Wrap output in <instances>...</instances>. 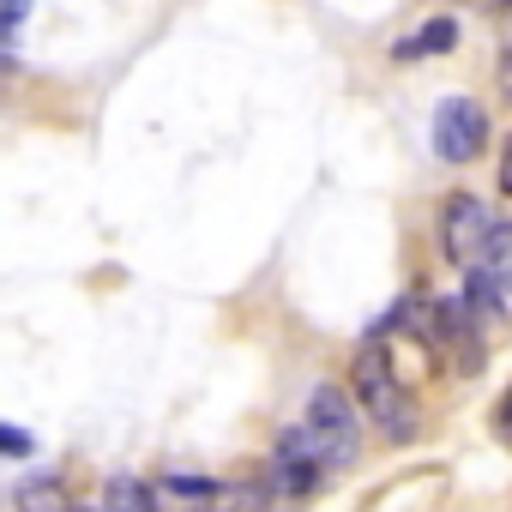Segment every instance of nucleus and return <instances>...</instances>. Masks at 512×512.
I'll list each match as a JSON object with an SVG mask.
<instances>
[{"mask_svg":"<svg viewBox=\"0 0 512 512\" xmlns=\"http://www.w3.org/2000/svg\"><path fill=\"white\" fill-rule=\"evenodd\" d=\"M350 386H356L362 410H368L392 440H410V434H416V404H410V392H404V380H398V368H392V356H386V338H368V344L356 350Z\"/></svg>","mask_w":512,"mask_h":512,"instance_id":"nucleus-1","label":"nucleus"},{"mask_svg":"<svg viewBox=\"0 0 512 512\" xmlns=\"http://www.w3.org/2000/svg\"><path fill=\"white\" fill-rule=\"evenodd\" d=\"M482 145H488V115L470 97H446L434 109V157L440 163H470V157H482Z\"/></svg>","mask_w":512,"mask_h":512,"instance_id":"nucleus-2","label":"nucleus"},{"mask_svg":"<svg viewBox=\"0 0 512 512\" xmlns=\"http://www.w3.org/2000/svg\"><path fill=\"white\" fill-rule=\"evenodd\" d=\"M308 434L320 440L326 464H350L356 458V410L338 386H314L308 398Z\"/></svg>","mask_w":512,"mask_h":512,"instance_id":"nucleus-3","label":"nucleus"},{"mask_svg":"<svg viewBox=\"0 0 512 512\" xmlns=\"http://www.w3.org/2000/svg\"><path fill=\"white\" fill-rule=\"evenodd\" d=\"M320 476H326V452H320V440H314L308 428H284L278 446H272V482H278L290 500H302V494L320 488Z\"/></svg>","mask_w":512,"mask_h":512,"instance_id":"nucleus-4","label":"nucleus"},{"mask_svg":"<svg viewBox=\"0 0 512 512\" xmlns=\"http://www.w3.org/2000/svg\"><path fill=\"white\" fill-rule=\"evenodd\" d=\"M488 235H494V211H488L476 193L446 199V211H440V241H446V260L476 266V253L488 247Z\"/></svg>","mask_w":512,"mask_h":512,"instance_id":"nucleus-5","label":"nucleus"},{"mask_svg":"<svg viewBox=\"0 0 512 512\" xmlns=\"http://www.w3.org/2000/svg\"><path fill=\"white\" fill-rule=\"evenodd\" d=\"M211 494H217L211 476H163V482L151 488V506H157V512H205Z\"/></svg>","mask_w":512,"mask_h":512,"instance_id":"nucleus-6","label":"nucleus"},{"mask_svg":"<svg viewBox=\"0 0 512 512\" xmlns=\"http://www.w3.org/2000/svg\"><path fill=\"white\" fill-rule=\"evenodd\" d=\"M13 500H19V512H73V494L61 476H25Z\"/></svg>","mask_w":512,"mask_h":512,"instance_id":"nucleus-7","label":"nucleus"},{"mask_svg":"<svg viewBox=\"0 0 512 512\" xmlns=\"http://www.w3.org/2000/svg\"><path fill=\"white\" fill-rule=\"evenodd\" d=\"M452 43H458V25H452V19H428V25H422L416 37H404L392 55H398V61H416V55H446Z\"/></svg>","mask_w":512,"mask_h":512,"instance_id":"nucleus-8","label":"nucleus"},{"mask_svg":"<svg viewBox=\"0 0 512 512\" xmlns=\"http://www.w3.org/2000/svg\"><path fill=\"white\" fill-rule=\"evenodd\" d=\"M266 500H272L266 482H217L205 512H266Z\"/></svg>","mask_w":512,"mask_h":512,"instance_id":"nucleus-9","label":"nucleus"},{"mask_svg":"<svg viewBox=\"0 0 512 512\" xmlns=\"http://www.w3.org/2000/svg\"><path fill=\"white\" fill-rule=\"evenodd\" d=\"M103 512H157V506H151V488H145V482L115 476V482L103 488Z\"/></svg>","mask_w":512,"mask_h":512,"instance_id":"nucleus-10","label":"nucleus"},{"mask_svg":"<svg viewBox=\"0 0 512 512\" xmlns=\"http://www.w3.org/2000/svg\"><path fill=\"white\" fill-rule=\"evenodd\" d=\"M0 452H7V458H31V452H37V434H25V428H13V422H0Z\"/></svg>","mask_w":512,"mask_h":512,"instance_id":"nucleus-11","label":"nucleus"},{"mask_svg":"<svg viewBox=\"0 0 512 512\" xmlns=\"http://www.w3.org/2000/svg\"><path fill=\"white\" fill-rule=\"evenodd\" d=\"M25 13H31V0H7V7H0V37H13L25 25Z\"/></svg>","mask_w":512,"mask_h":512,"instance_id":"nucleus-12","label":"nucleus"},{"mask_svg":"<svg viewBox=\"0 0 512 512\" xmlns=\"http://www.w3.org/2000/svg\"><path fill=\"white\" fill-rule=\"evenodd\" d=\"M494 422H500V434H506V440H512V392H506V398H500V410H494Z\"/></svg>","mask_w":512,"mask_h":512,"instance_id":"nucleus-13","label":"nucleus"},{"mask_svg":"<svg viewBox=\"0 0 512 512\" xmlns=\"http://www.w3.org/2000/svg\"><path fill=\"white\" fill-rule=\"evenodd\" d=\"M500 193H512V139H506V151H500Z\"/></svg>","mask_w":512,"mask_h":512,"instance_id":"nucleus-14","label":"nucleus"},{"mask_svg":"<svg viewBox=\"0 0 512 512\" xmlns=\"http://www.w3.org/2000/svg\"><path fill=\"white\" fill-rule=\"evenodd\" d=\"M7 67H13V55H7V49H0V73H7Z\"/></svg>","mask_w":512,"mask_h":512,"instance_id":"nucleus-15","label":"nucleus"},{"mask_svg":"<svg viewBox=\"0 0 512 512\" xmlns=\"http://www.w3.org/2000/svg\"><path fill=\"white\" fill-rule=\"evenodd\" d=\"M482 7H500V0H482Z\"/></svg>","mask_w":512,"mask_h":512,"instance_id":"nucleus-16","label":"nucleus"},{"mask_svg":"<svg viewBox=\"0 0 512 512\" xmlns=\"http://www.w3.org/2000/svg\"><path fill=\"white\" fill-rule=\"evenodd\" d=\"M73 512H91V506H73Z\"/></svg>","mask_w":512,"mask_h":512,"instance_id":"nucleus-17","label":"nucleus"}]
</instances>
